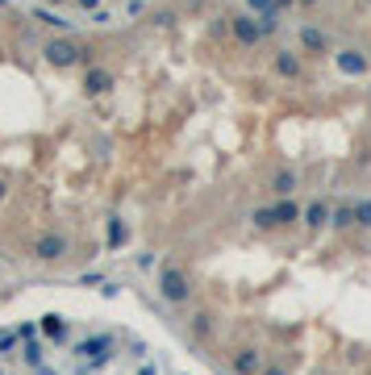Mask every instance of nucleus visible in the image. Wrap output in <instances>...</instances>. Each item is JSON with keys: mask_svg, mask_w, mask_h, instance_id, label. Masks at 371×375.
I'll list each match as a JSON object with an SVG mask.
<instances>
[{"mask_svg": "<svg viewBox=\"0 0 371 375\" xmlns=\"http://www.w3.org/2000/svg\"><path fill=\"white\" fill-rule=\"evenodd\" d=\"M192 334H196V338H208V334H213V317H208V313H196V317H192Z\"/></svg>", "mask_w": 371, "mask_h": 375, "instance_id": "f3484780", "label": "nucleus"}, {"mask_svg": "<svg viewBox=\"0 0 371 375\" xmlns=\"http://www.w3.org/2000/svg\"><path fill=\"white\" fill-rule=\"evenodd\" d=\"M158 292H163V300H171V304H184L192 296L188 271H184V267H176V263H163V267H158Z\"/></svg>", "mask_w": 371, "mask_h": 375, "instance_id": "f257e3e1", "label": "nucleus"}, {"mask_svg": "<svg viewBox=\"0 0 371 375\" xmlns=\"http://www.w3.org/2000/svg\"><path fill=\"white\" fill-rule=\"evenodd\" d=\"M5 192H9V188H5V180H0V200H5Z\"/></svg>", "mask_w": 371, "mask_h": 375, "instance_id": "cd10ccee", "label": "nucleus"}, {"mask_svg": "<svg viewBox=\"0 0 371 375\" xmlns=\"http://www.w3.org/2000/svg\"><path fill=\"white\" fill-rule=\"evenodd\" d=\"M330 221H334V230H346V226H355V204H338Z\"/></svg>", "mask_w": 371, "mask_h": 375, "instance_id": "2eb2a0df", "label": "nucleus"}, {"mask_svg": "<svg viewBox=\"0 0 371 375\" xmlns=\"http://www.w3.org/2000/svg\"><path fill=\"white\" fill-rule=\"evenodd\" d=\"M109 246H125V221L121 217L109 221Z\"/></svg>", "mask_w": 371, "mask_h": 375, "instance_id": "a211bd4d", "label": "nucleus"}, {"mask_svg": "<svg viewBox=\"0 0 371 375\" xmlns=\"http://www.w3.org/2000/svg\"><path fill=\"white\" fill-rule=\"evenodd\" d=\"M13 342H17V330H5V334H0V350H13Z\"/></svg>", "mask_w": 371, "mask_h": 375, "instance_id": "4be33fe9", "label": "nucleus"}, {"mask_svg": "<svg viewBox=\"0 0 371 375\" xmlns=\"http://www.w3.org/2000/svg\"><path fill=\"white\" fill-rule=\"evenodd\" d=\"M334 67H338L342 75H367V55H363V50H338V55H334Z\"/></svg>", "mask_w": 371, "mask_h": 375, "instance_id": "6e6552de", "label": "nucleus"}, {"mask_svg": "<svg viewBox=\"0 0 371 375\" xmlns=\"http://www.w3.org/2000/svg\"><path fill=\"white\" fill-rule=\"evenodd\" d=\"M272 67H276V75H284V80H300V75H304V63H300L296 50H276V55H272Z\"/></svg>", "mask_w": 371, "mask_h": 375, "instance_id": "0eeeda50", "label": "nucleus"}, {"mask_svg": "<svg viewBox=\"0 0 371 375\" xmlns=\"http://www.w3.org/2000/svg\"><path fill=\"white\" fill-rule=\"evenodd\" d=\"M296 42L309 50V55H330V34L317 29V25H300L296 29Z\"/></svg>", "mask_w": 371, "mask_h": 375, "instance_id": "423d86ee", "label": "nucleus"}, {"mask_svg": "<svg viewBox=\"0 0 371 375\" xmlns=\"http://www.w3.org/2000/svg\"><path fill=\"white\" fill-rule=\"evenodd\" d=\"M42 55H46V63H50V67H63V71H67V67L84 63V55H88V50H84V46H75L71 38H50Z\"/></svg>", "mask_w": 371, "mask_h": 375, "instance_id": "f03ea898", "label": "nucleus"}, {"mask_svg": "<svg viewBox=\"0 0 371 375\" xmlns=\"http://www.w3.org/2000/svg\"><path fill=\"white\" fill-rule=\"evenodd\" d=\"M42 330H46L50 338H63V334H67V321H63V317H55V313H50V317H42Z\"/></svg>", "mask_w": 371, "mask_h": 375, "instance_id": "dca6fc26", "label": "nucleus"}, {"mask_svg": "<svg viewBox=\"0 0 371 375\" xmlns=\"http://www.w3.org/2000/svg\"><path fill=\"white\" fill-rule=\"evenodd\" d=\"M109 346H113L109 338H88V342L80 346V354H84L88 363H104V359H109Z\"/></svg>", "mask_w": 371, "mask_h": 375, "instance_id": "9b49d317", "label": "nucleus"}, {"mask_svg": "<svg viewBox=\"0 0 371 375\" xmlns=\"http://www.w3.org/2000/svg\"><path fill=\"white\" fill-rule=\"evenodd\" d=\"M34 17H38V21H42V25H50V29H63V34H67V29H71V21H63V17H59V13H55V9H50V5H46V9H38V13H34Z\"/></svg>", "mask_w": 371, "mask_h": 375, "instance_id": "4468645a", "label": "nucleus"}, {"mask_svg": "<svg viewBox=\"0 0 371 375\" xmlns=\"http://www.w3.org/2000/svg\"><path fill=\"white\" fill-rule=\"evenodd\" d=\"M25 363H42V354H38V346H34V342L25 346Z\"/></svg>", "mask_w": 371, "mask_h": 375, "instance_id": "5701e85b", "label": "nucleus"}, {"mask_svg": "<svg viewBox=\"0 0 371 375\" xmlns=\"http://www.w3.org/2000/svg\"><path fill=\"white\" fill-rule=\"evenodd\" d=\"M125 13H130V17H142V13H146V0H125Z\"/></svg>", "mask_w": 371, "mask_h": 375, "instance_id": "412c9836", "label": "nucleus"}, {"mask_svg": "<svg viewBox=\"0 0 371 375\" xmlns=\"http://www.w3.org/2000/svg\"><path fill=\"white\" fill-rule=\"evenodd\" d=\"M230 34H234L242 46H259V42H263V25H259V17H250V13L230 17Z\"/></svg>", "mask_w": 371, "mask_h": 375, "instance_id": "20e7f679", "label": "nucleus"}, {"mask_svg": "<svg viewBox=\"0 0 371 375\" xmlns=\"http://www.w3.org/2000/svg\"><path fill=\"white\" fill-rule=\"evenodd\" d=\"M300 217V208H296V200H280L276 208H254V226L259 230H276V226H292Z\"/></svg>", "mask_w": 371, "mask_h": 375, "instance_id": "7ed1b4c3", "label": "nucleus"}, {"mask_svg": "<svg viewBox=\"0 0 371 375\" xmlns=\"http://www.w3.org/2000/svg\"><path fill=\"white\" fill-rule=\"evenodd\" d=\"M109 88H113V75L104 71V67H92V71L84 75V92H88V96H104Z\"/></svg>", "mask_w": 371, "mask_h": 375, "instance_id": "9d476101", "label": "nucleus"}, {"mask_svg": "<svg viewBox=\"0 0 371 375\" xmlns=\"http://www.w3.org/2000/svg\"><path fill=\"white\" fill-rule=\"evenodd\" d=\"M296 5H317V0H296Z\"/></svg>", "mask_w": 371, "mask_h": 375, "instance_id": "c85d7f7f", "label": "nucleus"}, {"mask_svg": "<svg viewBox=\"0 0 371 375\" xmlns=\"http://www.w3.org/2000/svg\"><path fill=\"white\" fill-rule=\"evenodd\" d=\"M259 375H288V371H284V367H276V363H267V367H263Z\"/></svg>", "mask_w": 371, "mask_h": 375, "instance_id": "b1692460", "label": "nucleus"}, {"mask_svg": "<svg viewBox=\"0 0 371 375\" xmlns=\"http://www.w3.org/2000/svg\"><path fill=\"white\" fill-rule=\"evenodd\" d=\"M75 5H80V9H88V13H96V9H100V0H75Z\"/></svg>", "mask_w": 371, "mask_h": 375, "instance_id": "393cba45", "label": "nucleus"}, {"mask_svg": "<svg viewBox=\"0 0 371 375\" xmlns=\"http://www.w3.org/2000/svg\"><path fill=\"white\" fill-rule=\"evenodd\" d=\"M246 5H250V13H259V17H276V0H246Z\"/></svg>", "mask_w": 371, "mask_h": 375, "instance_id": "6ab92c4d", "label": "nucleus"}, {"mask_svg": "<svg viewBox=\"0 0 371 375\" xmlns=\"http://www.w3.org/2000/svg\"><path fill=\"white\" fill-rule=\"evenodd\" d=\"M234 371H238V375H259V371H263V359H259V350H254V346H242V350H234Z\"/></svg>", "mask_w": 371, "mask_h": 375, "instance_id": "1a4fd4ad", "label": "nucleus"}, {"mask_svg": "<svg viewBox=\"0 0 371 375\" xmlns=\"http://www.w3.org/2000/svg\"><path fill=\"white\" fill-rule=\"evenodd\" d=\"M5 5H9V0H0V9H5Z\"/></svg>", "mask_w": 371, "mask_h": 375, "instance_id": "c756f323", "label": "nucleus"}, {"mask_svg": "<svg viewBox=\"0 0 371 375\" xmlns=\"http://www.w3.org/2000/svg\"><path fill=\"white\" fill-rule=\"evenodd\" d=\"M276 5H280V9H288V5H296V0H276Z\"/></svg>", "mask_w": 371, "mask_h": 375, "instance_id": "bb28decb", "label": "nucleus"}, {"mask_svg": "<svg viewBox=\"0 0 371 375\" xmlns=\"http://www.w3.org/2000/svg\"><path fill=\"white\" fill-rule=\"evenodd\" d=\"M304 226H313V230L330 226V204H326V200H313V204L304 208Z\"/></svg>", "mask_w": 371, "mask_h": 375, "instance_id": "f8f14e48", "label": "nucleus"}, {"mask_svg": "<svg viewBox=\"0 0 371 375\" xmlns=\"http://www.w3.org/2000/svg\"><path fill=\"white\" fill-rule=\"evenodd\" d=\"M46 5H50V9H59V5H67V0H46Z\"/></svg>", "mask_w": 371, "mask_h": 375, "instance_id": "a878e982", "label": "nucleus"}, {"mask_svg": "<svg viewBox=\"0 0 371 375\" xmlns=\"http://www.w3.org/2000/svg\"><path fill=\"white\" fill-rule=\"evenodd\" d=\"M63 254H67V238L63 234H42L34 242V258H42V263H59Z\"/></svg>", "mask_w": 371, "mask_h": 375, "instance_id": "39448f33", "label": "nucleus"}, {"mask_svg": "<svg viewBox=\"0 0 371 375\" xmlns=\"http://www.w3.org/2000/svg\"><path fill=\"white\" fill-rule=\"evenodd\" d=\"M355 226H371V200H359L355 204Z\"/></svg>", "mask_w": 371, "mask_h": 375, "instance_id": "aec40b11", "label": "nucleus"}, {"mask_svg": "<svg viewBox=\"0 0 371 375\" xmlns=\"http://www.w3.org/2000/svg\"><path fill=\"white\" fill-rule=\"evenodd\" d=\"M272 188H276L280 196H292V192H296V171H288V167L276 171V176H272Z\"/></svg>", "mask_w": 371, "mask_h": 375, "instance_id": "ddd939ff", "label": "nucleus"}]
</instances>
